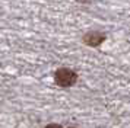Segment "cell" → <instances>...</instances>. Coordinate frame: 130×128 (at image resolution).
<instances>
[{
    "label": "cell",
    "instance_id": "obj_1",
    "mask_svg": "<svg viewBox=\"0 0 130 128\" xmlns=\"http://www.w3.org/2000/svg\"><path fill=\"white\" fill-rule=\"evenodd\" d=\"M79 76L73 69H69V67H60L54 71V81L56 84L63 89H67V87H72L76 84Z\"/></svg>",
    "mask_w": 130,
    "mask_h": 128
},
{
    "label": "cell",
    "instance_id": "obj_2",
    "mask_svg": "<svg viewBox=\"0 0 130 128\" xmlns=\"http://www.w3.org/2000/svg\"><path fill=\"white\" fill-rule=\"evenodd\" d=\"M107 39V35L100 31H88L86 34H83L82 42L85 45L91 47V48H96V47L102 45Z\"/></svg>",
    "mask_w": 130,
    "mask_h": 128
},
{
    "label": "cell",
    "instance_id": "obj_3",
    "mask_svg": "<svg viewBox=\"0 0 130 128\" xmlns=\"http://www.w3.org/2000/svg\"><path fill=\"white\" fill-rule=\"evenodd\" d=\"M44 128H63L60 124H56V122H51V124H47Z\"/></svg>",
    "mask_w": 130,
    "mask_h": 128
},
{
    "label": "cell",
    "instance_id": "obj_4",
    "mask_svg": "<svg viewBox=\"0 0 130 128\" xmlns=\"http://www.w3.org/2000/svg\"><path fill=\"white\" fill-rule=\"evenodd\" d=\"M77 2H80V3H88L89 0H77Z\"/></svg>",
    "mask_w": 130,
    "mask_h": 128
},
{
    "label": "cell",
    "instance_id": "obj_5",
    "mask_svg": "<svg viewBox=\"0 0 130 128\" xmlns=\"http://www.w3.org/2000/svg\"><path fill=\"white\" fill-rule=\"evenodd\" d=\"M69 128H76V127H69Z\"/></svg>",
    "mask_w": 130,
    "mask_h": 128
}]
</instances>
